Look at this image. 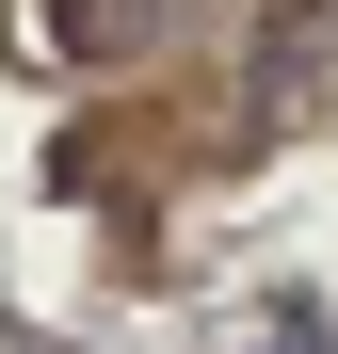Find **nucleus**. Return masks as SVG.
Instances as JSON below:
<instances>
[{
  "instance_id": "nucleus-1",
  "label": "nucleus",
  "mask_w": 338,
  "mask_h": 354,
  "mask_svg": "<svg viewBox=\"0 0 338 354\" xmlns=\"http://www.w3.org/2000/svg\"><path fill=\"white\" fill-rule=\"evenodd\" d=\"M48 32L65 48H129V0H48Z\"/></svg>"
}]
</instances>
